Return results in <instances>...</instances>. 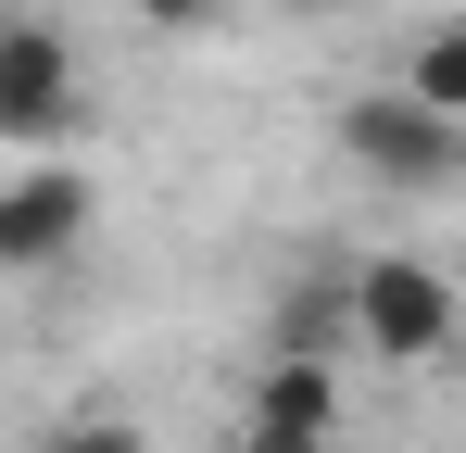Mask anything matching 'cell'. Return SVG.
<instances>
[{
	"label": "cell",
	"mask_w": 466,
	"mask_h": 453,
	"mask_svg": "<svg viewBox=\"0 0 466 453\" xmlns=\"http://www.w3.org/2000/svg\"><path fill=\"white\" fill-rule=\"evenodd\" d=\"M340 290H353V353H379V366H441L454 327H466L454 277H441L429 252H366Z\"/></svg>",
	"instance_id": "2"
},
{
	"label": "cell",
	"mask_w": 466,
	"mask_h": 453,
	"mask_svg": "<svg viewBox=\"0 0 466 453\" xmlns=\"http://www.w3.org/2000/svg\"><path fill=\"white\" fill-rule=\"evenodd\" d=\"M265 353H303V366H353V290H340V277H303V290L265 315Z\"/></svg>",
	"instance_id": "6"
},
{
	"label": "cell",
	"mask_w": 466,
	"mask_h": 453,
	"mask_svg": "<svg viewBox=\"0 0 466 453\" xmlns=\"http://www.w3.org/2000/svg\"><path fill=\"white\" fill-rule=\"evenodd\" d=\"M88 215H101L88 164H64V151H25V164L0 176V277H51V265H76Z\"/></svg>",
	"instance_id": "4"
},
{
	"label": "cell",
	"mask_w": 466,
	"mask_h": 453,
	"mask_svg": "<svg viewBox=\"0 0 466 453\" xmlns=\"http://www.w3.org/2000/svg\"><path fill=\"white\" fill-rule=\"evenodd\" d=\"M340 416H353L340 366L265 353V366H252V390H239V441H228V453H340Z\"/></svg>",
	"instance_id": "5"
},
{
	"label": "cell",
	"mask_w": 466,
	"mask_h": 453,
	"mask_svg": "<svg viewBox=\"0 0 466 453\" xmlns=\"http://www.w3.org/2000/svg\"><path fill=\"white\" fill-rule=\"evenodd\" d=\"M88 126V64L64 25L0 13V151H64Z\"/></svg>",
	"instance_id": "3"
},
{
	"label": "cell",
	"mask_w": 466,
	"mask_h": 453,
	"mask_svg": "<svg viewBox=\"0 0 466 453\" xmlns=\"http://www.w3.org/2000/svg\"><path fill=\"white\" fill-rule=\"evenodd\" d=\"M303 13H340V0H303Z\"/></svg>",
	"instance_id": "10"
},
{
	"label": "cell",
	"mask_w": 466,
	"mask_h": 453,
	"mask_svg": "<svg viewBox=\"0 0 466 453\" xmlns=\"http://www.w3.org/2000/svg\"><path fill=\"white\" fill-rule=\"evenodd\" d=\"M340 164H353L366 189L441 202V189L466 176V126L429 114V101H403V88H353V101H340Z\"/></svg>",
	"instance_id": "1"
},
{
	"label": "cell",
	"mask_w": 466,
	"mask_h": 453,
	"mask_svg": "<svg viewBox=\"0 0 466 453\" xmlns=\"http://www.w3.org/2000/svg\"><path fill=\"white\" fill-rule=\"evenodd\" d=\"M403 101H429V114H454V126H466V25H429V38H416Z\"/></svg>",
	"instance_id": "7"
},
{
	"label": "cell",
	"mask_w": 466,
	"mask_h": 453,
	"mask_svg": "<svg viewBox=\"0 0 466 453\" xmlns=\"http://www.w3.org/2000/svg\"><path fill=\"white\" fill-rule=\"evenodd\" d=\"M139 25H164V38H215L228 0H139Z\"/></svg>",
	"instance_id": "9"
},
{
	"label": "cell",
	"mask_w": 466,
	"mask_h": 453,
	"mask_svg": "<svg viewBox=\"0 0 466 453\" xmlns=\"http://www.w3.org/2000/svg\"><path fill=\"white\" fill-rule=\"evenodd\" d=\"M25 453H139V428L127 416H76V428H38Z\"/></svg>",
	"instance_id": "8"
}]
</instances>
